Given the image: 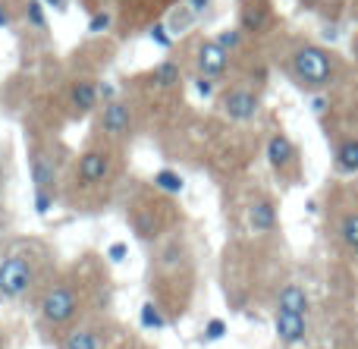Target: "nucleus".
<instances>
[{
	"label": "nucleus",
	"instance_id": "obj_1",
	"mask_svg": "<svg viewBox=\"0 0 358 349\" xmlns=\"http://www.w3.org/2000/svg\"><path fill=\"white\" fill-rule=\"evenodd\" d=\"M289 73L296 76L299 85L324 88L336 76V63H334V57L324 48H317V44H302V48H296L289 57Z\"/></svg>",
	"mask_w": 358,
	"mask_h": 349
},
{
	"label": "nucleus",
	"instance_id": "obj_2",
	"mask_svg": "<svg viewBox=\"0 0 358 349\" xmlns=\"http://www.w3.org/2000/svg\"><path fill=\"white\" fill-rule=\"evenodd\" d=\"M35 283V264L25 255L0 258V299H22Z\"/></svg>",
	"mask_w": 358,
	"mask_h": 349
},
{
	"label": "nucleus",
	"instance_id": "obj_3",
	"mask_svg": "<svg viewBox=\"0 0 358 349\" xmlns=\"http://www.w3.org/2000/svg\"><path fill=\"white\" fill-rule=\"evenodd\" d=\"M79 315V296L66 287V283H57L48 293L41 296V318L50 327H63Z\"/></svg>",
	"mask_w": 358,
	"mask_h": 349
},
{
	"label": "nucleus",
	"instance_id": "obj_4",
	"mask_svg": "<svg viewBox=\"0 0 358 349\" xmlns=\"http://www.w3.org/2000/svg\"><path fill=\"white\" fill-rule=\"evenodd\" d=\"M261 111V98L252 88H229L223 94V113H227L233 123H252Z\"/></svg>",
	"mask_w": 358,
	"mask_h": 349
},
{
	"label": "nucleus",
	"instance_id": "obj_5",
	"mask_svg": "<svg viewBox=\"0 0 358 349\" xmlns=\"http://www.w3.org/2000/svg\"><path fill=\"white\" fill-rule=\"evenodd\" d=\"M110 170H113L110 151L92 148L79 157V164H76V180H79L82 186H98V183H104L107 176H110Z\"/></svg>",
	"mask_w": 358,
	"mask_h": 349
},
{
	"label": "nucleus",
	"instance_id": "obj_6",
	"mask_svg": "<svg viewBox=\"0 0 358 349\" xmlns=\"http://www.w3.org/2000/svg\"><path fill=\"white\" fill-rule=\"evenodd\" d=\"M195 66H198V76L217 82L223 73H227L229 54L217 41H201V44H198V50H195Z\"/></svg>",
	"mask_w": 358,
	"mask_h": 349
},
{
	"label": "nucleus",
	"instance_id": "obj_7",
	"mask_svg": "<svg viewBox=\"0 0 358 349\" xmlns=\"http://www.w3.org/2000/svg\"><path fill=\"white\" fill-rule=\"evenodd\" d=\"M273 334H277V340L283 346H299L308 337V318L277 308V315H273Z\"/></svg>",
	"mask_w": 358,
	"mask_h": 349
},
{
	"label": "nucleus",
	"instance_id": "obj_8",
	"mask_svg": "<svg viewBox=\"0 0 358 349\" xmlns=\"http://www.w3.org/2000/svg\"><path fill=\"white\" fill-rule=\"evenodd\" d=\"M101 129L107 132L110 138H123L129 136L132 129V113L123 101H107L104 111H101Z\"/></svg>",
	"mask_w": 358,
	"mask_h": 349
},
{
	"label": "nucleus",
	"instance_id": "obj_9",
	"mask_svg": "<svg viewBox=\"0 0 358 349\" xmlns=\"http://www.w3.org/2000/svg\"><path fill=\"white\" fill-rule=\"evenodd\" d=\"M29 173H31V183L35 189H44V192H54V183H57V167L48 155L41 151H31L29 157Z\"/></svg>",
	"mask_w": 358,
	"mask_h": 349
},
{
	"label": "nucleus",
	"instance_id": "obj_10",
	"mask_svg": "<svg viewBox=\"0 0 358 349\" xmlns=\"http://www.w3.org/2000/svg\"><path fill=\"white\" fill-rule=\"evenodd\" d=\"M248 227L255 233H273L277 227V205L271 199H255L248 208Z\"/></svg>",
	"mask_w": 358,
	"mask_h": 349
},
{
	"label": "nucleus",
	"instance_id": "obj_11",
	"mask_svg": "<svg viewBox=\"0 0 358 349\" xmlns=\"http://www.w3.org/2000/svg\"><path fill=\"white\" fill-rule=\"evenodd\" d=\"M292 161H296V145H292L289 138L280 136V132L267 138V164H271L273 170H286Z\"/></svg>",
	"mask_w": 358,
	"mask_h": 349
},
{
	"label": "nucleus",
	"instance_id": "obj_12",
	"mask_svg": "<svg viewBox=\"0 0 358 349\" xmlns=\"http://www.w3.org/2000/svg\"><path fill=\"white\" fill-rule=\"evenodd\" d=\"M98 82H88V79H79L73 82V88H69V104L76 107L79 113H88L94 111V104H98Z\"/></svg>",
	"mask_w": 358,
	"mask_h": 349
},
{
	"label": "nucleus",
	"instance_id": "obj_13",
	"mask_svg": "<svg viewBox=\"0 0 358 349\" xmlns=\"http://www.w3.org/2000/svg\"><path fill=\"white\" fill-rule=\"evenodd\" d=\"M277 308L296 312V315H308V293H305L299 283H286L277 296Z\"/></svg>",
	"mask_w": 358,
	"mask_h": 349
},
{
	"label": "nucleus",
	"instance_id": "obj_14",
	"mask_svg": "<svg viewBox=\"0 0 358 349\" xmlns=\"http://www.w3.org/2000/svg\"><path fill=\"white\" fill-rule=\"evenodd\" d=\"M336 170L340 173H358V138H343L336 148Z\"/></svg>",
	"mask_w": 358,
	"mask_h": 349
},
{
	"label": "nucleus",
	"instance_id": "obj_15",
	"mask_svg": "<svg viewBox=\"0 0 358 349\" xmlns=\"http://www.w3.org/2000/svg\"><path fill=\"white\" fill-rule=\"evenodd\" d=\"M60 349H104V346H101L98 331H92V327H79V331H73V334L63 337Z\"/></svg>",
	"mask_w": 358,
	"mask_h": 349
},
{
	"label": "nucleus",
	"instance_id": "obj_16",
	"mask_svg": "<svg viewBox=\"0 0 358 349\" xmlns=\"http://www.w3.org/2000/svg\"><path fill=\"white\" fill-rule=\"evenodd\" d=\"M267 22H271V13H267L261 3H248L245 10H242V29L261 31V29H267Z\"/></svg>",
	"mask_w": 358,
	"mask_h": 349
},
{
	"label": "nucleus",
	"instance_id": "obj_17",
	"mask_svg": "<svg viewBox=\"0 0 358 349\" xmlns=\"http://www.w3.org/2000/svg\"><path fill=\"white\" fill-rule=\"evenodd\" d=\"M155 186L161 189L164 195H179L185 189V180L176 173V170H157V173H155Z\"/></svg>",
	"mask_w": 358,
	"mask_h": 349
},
{
	"label": "nucleus",
	"instance_id": "obj_18",
	"mask_svg": "<svg viewBox=\"0 0 358 349\" xmlns=\"http://www.w3.org/2000/svg\"><path fill=\"white\" fill-rule=\"evenodd\" d=\"M151 82H155L157 88H173L179 85V66L173 60H164L155 66V76H151Z\"/></svg>",
	"mask_w": 358,
	"mask_h": 349
},
{
	"label": "nucleus",
	"instance_id": "obj_19",
	"mask_svg": "<svg viewBox=\"0 0 358 349\" xmlns=\"http://www.w3.org/2000/svg\"><path fill=\"white\" fill-rule=\"evenodd\" d=\"M138 321H142V327H148V331H164V327H167V318L161 315V308H157L155 302H145V306L138 308Z\"/></svg>",
	"mask_w": 358,
	"mask_h": 349
},
{
	"label": "nucleus",
	"instance_id": "obj_20",
	"mask_svg": "<svg viewBox=\"0 0 358 349\" xmlns=\"http://www.w3.org/2000/svg\"><path fill=\"white\" fill-rule=\"evenodd\" d=\"M340 239L349 245V249H355L358 245V211H349V214H343V220H340Z\"/></svg>",
	"mask_w": 358,
	"mask_h": 349
},
{
	"label": "nucleus",
	"instance_id": "obj_21",
	"mask_svg": "<svg viewBox=\"0 0 358 349\" xmlns=\"http://www.w3.org/2000/svg\"><path fill=\"white\" fill-rule=\"evenodd\" d=\"M192 22H195V10H192V6H179V10H173L170 29H173V31H185Z\"/></svg>",
	"mask_w": 358,
	"mask_h": 349
},
{
	"label": "nucleus",
	"instance_id": "obj_22",
	"mask_svg": "<svg viewBox=\"0 0 358 349\" xmlns=\"http://www.w3.org/2000/svg\"><path fill=\"white\" fill-rule=\"evenodd\" d=\"M25 16H29V22L35 25V29H48V16H44L41 0H29V3H25Z\"/></svg>",
	"mask_w": 358,
	"mask_h": 349
},
{
	"label": "nucleus",
	"instance_id": "obj_23",
	"mask_svg": "<svg viewBox=\"0 0 358 349\" xmlns=\"http://www.w3.org/2000/svg\"><path fill=\"white\" fill-rule=\"evenodd\" d=\"M214 41L220 44V48L227 50V54H233V50L242 44V31H239V29H227V31H220V35H217Z\"/></svg>",
	"mask_w": 358,
	"mask_h": 349
},
{
	"label": "nucleus",
	"instance_id": "obj_24",
	"mask_svg": "<svg viewBox=\"0 0 358 349\" xmlns=\"http://www.w3.org/2000/svg\"><path fill=\"white\" fill-rule=\"evenodd\" d=\"M223 334H227V321H223V318H210L208 325H204V340H208V343L223 340Z\"/></svg>",
	"mask_w": 358,
	"mask_h": 349
},
{
	"label": "nucleus",
	"instance_id": "obj_25",
	"mask_svg": "<svg viewBox=\"0 0 358 349\" xmlns=\"http://www.w3.org/2000/svg\"><path fill=\"white\" fill-rule=\"evenodd\" d=\"M148 35H151V41L161 44V48H170V44H173V38H170V29H167L164 22H155V25H151Z\"/></svg>",
	"mask_w": 358,
	"mask_h": 349
},
{
	"label": "nucleus",
	"instance_id": "obj_26",
	"mask_svg": "<svg viewBox=\"0 0 358 349\" xmlns=\"http://www.w3.org/2000/svg\"><path fill=\"white\" fill-rule=\"evenodd\" d=\"M50 208H54V192H44V189H35V211L41 214H48Z\"/></svg>",
	"mask_w": 358,
	"mask_h": 349
},
{
	"label": "nucleus",
	"instance_id": "obj_27",
	"mask_svg": "<svg viewBox=\"0 0 358 349\" xmlns=\"http://www.w3.org/2000/svg\"><path fill=\"white\" fill-rule=\"evenodd\" d=\"M110 13H94L92 16V22H88V31H94V35H98V31H107L110 29Z\"/></svg>",
	"mask_w": 358,
	"mask_h": 349
},
{
	"label": "nucleus",
	"instance_id": "obj_28",
	"mask_svg": "<svg viewBox=\"0 0 358 349\" xmlns=\"http://www.w3.org/2000/svg\"><path fill=\"white\" fill-rule=\"evenodd\" d=\"M126 255H129V245H126V243H113L110 249H107V258H110L113 264L126 262Z\"/></svg>",
	"mask_w": 358,
	"mask_h": 349
},
{
	"label": "nucleus",
	"instance_id": "obj_29",
	"mask_svg": "<svg viewBox=\"0 0 358 349\" xmlns=\"http://www.w3.org/2000/svg\"><path fill=\"white\" fill-rule=\"evenodd\" d=\"M195 92L201 94V98H210V94H214V79H204V76H198V79H195Z\"/></svg>",
	"mask_w": 358,
	"mask_h": 349
},
{
	"label": "nucleus",
	"instance_id": "obj_30",
	"mask_svg": "<svg viewBox=\"0 0 358 349\" xmlns=\"http://www.w3.org/2000/svg\"><path fill=\"white\" fill-rule=\"evenodd\" d=\"M98 98H104V101H117V88H113L110 82H101V85H98Z\"/></svg>",
	"mask_w": 358,
	"mask_h": 349
},
{
	"label": "nucleus",
	"instance_id": "obj_31",
	"mask_svg": "<svg viewBox=\"0 0 358 349\" xmlns=\"http://www.w3.org/2000/svg\"><path fill=\"white\" fill-rule=\"evenodd\" d=\"M6 25H10V10L0 3V29H6Z\"/></svg>",
	"mask_w": 358,
	"mask_h": 349
},
{
	"label": "nucleus",
	"instance_id": "obj_32",
	"mask_svg": "<svg viewBox=\"0 0 358 349\" xmlns=\"http://www.w3.org/2000/svg\"><path fill=\"white\" fill-rule=\"evenodd\" d=\"M189 6H192V10H195V13H201L204 6H208V0H189Z\"/></svg>",
	"mask_w": 358,
	"mask_h": 349
},
{
	"label": "nucleus",
	"instance_id": "obj_33",
	"mask_svg": "<svg viewBox=\"0 0 358 349\" xmlns=\"http://www.w3.org/2000/svg\"><path fill=\"white\" fill-rule=\"evenodd\" d=\"M44 3H50L54 10H66V0H44Z\"/></svg>",
	"mask_w": 358,
	"mask_h": 349
},
{
	"label": "nucleus",
	"instance_id": "obj_34",
	"mask_svg": "<svg viewBox=\"0 0 358 349\" xmlns=\"http://www.w3.org/2000/svg\"><path fill=\"white\" fill-rule=\"evenodd\" d=\"M352 54H355V60H358V38H355V44H352Z\"/></svg>",
	"mask_w": 358,
	"mask_h": 349
},
{
	"label": "nucleus",
	"instance_id": "obj_35",
	"mask_svg": "<svg viewBox=\"0 0 358 349\" xmlns=\"http://www.w3.org/2000/svg\"><path fill=\"white\" fill-rule=\"evenodd\" d=\"M242 3H258V0H242Z\"/></svg>",
	"mask_w": 358,
	"mask_h": 349
},
{
	"label": "nucleus",
	"instance_id": "obj_36",
	"mask_svg": "<svg viewBox=\"0 0 358 349\" xmlns=\"http://www.w3.org/2000/svg\"><path fill=\"white\" fill-rule=\"evenodd\" d=\"M352 252H355V258H358V245H355V249H352Z\"/></svg>",
	"mask_w": 358,
	"mask_h": 349
}]
</instances>
